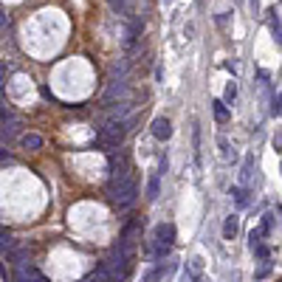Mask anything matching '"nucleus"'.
Instances as JSON below:
<instances>
[{"instance_id": "3", "label": "nucleus", "mask_w": 282, "mask_h": 282, "mask_svg": "<svg viewBox=\"0 0 282 282\" xmlns=\"http://www.w3.org/2000/svg\"><path fill=\"white\" fill-rule=\"evenodd\" d=\"M124 135H127V124H124L122 119H110V122L102 127L99 144H104V147H119V144L124 141Z\"/></svg>"}, {"instance_id": "25", "label": "nucleus", "mask_w": 282, "mask_h": 282, "mask_svg": "<svg viewBox=\"0 0 282 282\" xmlns=\"http://www.w3.org/2000/svg\"><path fill=\"white\" fill-rule=\"evenodd\" d=\"M259 237H262L259 231H251V234H248V243H251V246H257V243H259Z\"/></svg>"}, {"instance_id": "11", "label": "nucleus", "mask_w": 282, "mask_h": 282, "mask_svg": "<svg viewBox=\"0 0 282 282\" xmlns=\"http://www.w3.org/2000/svg\"><path fill=\"white\" fill-rule=\"evenodd\" d=\"M110 3V9L116 14H122V17H130V6H133V0H107Z\"/></svg>"}, {"instance_id": "21", "label": "nucleus", "mask_w": 282, "mask_h": 282, "mask_svg": "<svg viewBox=\"0 0 282 282\" xmlns=\"http://www.w3.org/2000/svg\"><path fill=\"white\" fill-rule=\"evenodd\" d=\"M271 116H280V93H271Z\"/></svg>"}, {"instance_id": "1", "label": "nucleus", "mask_w": 282, "mask_h": 282, "mask_svg": "<svg viewBox=\"0 0 282 282\" xmlns=\"http://www.w3.org/2000/svg\"><path fill=\"white\" fill-rule=\"evenodd\" d=\"M135 195H138V189H135V180L130 175H122V178L110 180V198L119 209H130L135 203Z\"/></svg>"}, {"instance_id": "24", "label": "nucleus", "mask_w": 282, "mask_h": 282, "mask_svg": "<svg viewBox=\"0 0 282 282\" xmlns=\"http://www.w3.org/2000/svg\"><path fill=\"white\" fill-rule=\"evenodd\" d=\"M3 119H11V110L6 107V102H3V96H0V122Z\"/></svg>"}, {"instance_id": "12", "label": "nucleus", "mask_w": 282, "mask_h": 282, "mask_svg": "<svg viewBox=\"0 0 282 282\" xmlns=\"http://www.w3.org/2000/svg\"><path fill=\"white\" fill-rule=\"evenodd\" d=\"M20 144L26 147V150H40V147H43V138H40L37 133H26L20 138Z\"/></svg>"}, {"instance_id": "7", "label": "nucleus", "mask_w": 282, "mask_h": 282, "mask_svg": "<svg viewBox=\"0 0 282 282\" xmlns=\"http://www.w3.org/2000/svg\"><path fill=\"white\" fill-rule=\"evenodd\" d=\"M155 240L158 243H164V246H172V243H175V226L172 223L155 226Z\"/></svg>"}, {"instance_id": "28", "label": "nucleus", "mask_w": 282, "mask_h": 282, "mask_svg": "<svg viewBox=\"0 0 282 282\" xmlns=\"http://www.w3.org/2000/svg\"><path fill=\"white\" fill-rule=\"evenodd\" d=\"M180 282H192V280H189V277H183V280H180Z\"/></svg>"}, {"instance_id": "22", "label": "nucleus", "mask_w": 282, "mask_h": 282, "mask_svg": "<svg viewBox=\"0 0 282 282\" xmlns=\"http://www.w3.org/2000/svg\"><path fill=\"white\" fill-rule=\"evenodd\" d=\"M11 71H14V68H11L9 62H3V59H0V85H3V82H6V77H9Z\"/></svg>"}, {"instance_id": "16", "label": "nucleus", "mask_w": 282, "mask_h": 282, "mask_svg": "<svg viewBox=\"0 0 282 282\" xmlns=\"http://www.w3.org/2000/svg\"><path fill=\"white\" fill-rule=\"evenodd\" d=\"M158 186H161V172H153V175H150V186H147V195H150L153 201L158 198Z\"/></svg>"}, {"instance_id": "17", "label": "nucleus", "mask_w": 282, "mask_h": 282, "mask_svg": "<svg viewBox=\"0 0 282 282\" xmlns=\"http://www.w3.org/2000/svg\"><path fill=\"white\" fill-rule=\"evenodd\" d=\"M251 167H254V158H246V167H243V172H240V180H243V186H248L251 183Z\"/></svg>"}, {"instance_id": "23", "label": "nucleus", "mask_w": 282, "mask_h": 282, "mask_svg": "<svg viewBox=\"0 0 282 282\" xmlns=\"http://www.w3.org/2000/svg\"><path fill=\"white\" fill-rule=\"evenodd\" d=\"M251 251H254V254H257L259 259H265V257H268V248L262 246V243H257V246H251Z\"/></svg>"}, {"instance_id": "20", "label": "nucleus", "mask_w": 282, "mask_h": 282, "mask_svg": "<svg viewBox=\"0 0 282 282\" xmlns=\"http://www.w3.org/2000/svg\"><path fill=\"white\" fill-rule=\"evenodd\" d=\"M271 229H274V214H265V217H262V231H259V234H271Z\"/></svg>"}, {"instance_id": "9", "label": "nucleus", "mask_w": 282, "mask_h": 282, "mask_svg": "<svg viewBox=\"0 0 282 282\" xmlns=\"http://www.w3.org/2000/svg\"><path fill=\"white\" fill-rule=\"evenodd\" d=\"M237 229H240L237 217H234V214H229V217H226V223H223V237H226V240H234V237H237Z\"/></svg>"}, {"instance_id": "4", "label": "nucleus", "mask_w": 282, "mask_h": 282, "mask_svg": "<svg viewBox=\"0 0 282 282\" xmlns=\"http://www.w3.org/2000/svg\"><path fill=\"white\" fill-rule=\"evenodd\" d=\"M127 93H130V88L124 85V79H113L110 85L104 88L102 99H104V104H113V102H124L127 99Z\"/></svg>"}, {"instance_id": "5", "label": "nucleus", "mask_w": 282, "mask_h": 282, "mask_svg": "<svg viewBox=\"0 0 282 282\" xmlns=\"http://www.w3.org/2000/svg\"><path fill=\"white\" fill-rule=\"evenodd\" d=\"M20 130H23V124H20V119H14V116L0 122V138H3L6 144H9V141H14V138L20 135Z\"/></svg>"}, {"instance_id": "10", "label": "nucleus", "mask_w": 282, "mask_h": 282, "mask_svg": "<svg viewBox=\"0 0 282 282\" xmlns=\"http://www.w3.org/2000/svg\"><path fill=\"white\" fill-rule=\"evenodd\" d=\"M169 271H172V265H158V268H153V271L144 277V282H161V280H167Z\"/></svg>"}, {"instance_id": "6", "label": "nucleus", "mask_w": 282, "mask_h": 282, "mask_svg": "<svg viewBox=\"0 0 282 282\" xmlns=\"http://www.w3.org/2000/svg\"><path fill=\"white\" fill-rule=\"evenodd\" d=\"M169 135H172V122H169V119H164V116H158L155 122H153V138L167 141Z\"/></svg>"}, {"instance_id": "2", "label": "nucleus", "mask_w": 282, "mask_h": 282, "mask_svg": "<svg viewBox=\"0 0 282 282\" xmlns=\"http://www.w3.org/2000/svg\"><path fill=\"white\" fill-rule=\"evenodd\" d=\"M127 268H130V251L122 248V246H116V248H113V254L104 259V271L110 274L113 280H119V277L127 274Z\"/></svg>"}, {"instance_id": "27", "label": "nucleus", "mask_w": 282, "mask_h": 282, "mask_svg": "<svg viewBox=\"0 0 282 282\" xmlns=\"http://www.w3.org/2000/svg\"><path fill=\"white\" fill-rule=\"evenodd\" d=\"M6 26V11H3V6H0V28Z\"/></svg>"}, {"instance_id": "8", "label": "nucleus", "mask_w": 282, "mask_h": 282, "mask_svg": "<svg viewBox=\"0 0 282 282\" xmlns=\"http://www.w3.org/2000/svg\"><path fill=\"white\" fill-rule=\"evenodd\" d=\"M212 107H214V119H217V122H220V124L229 122V116H231V113H229V107H226V102H223V99H214V102H212Z\"/></svg>"}, {"instance_id": "18", "label": "nucleus", "mask_w": 282, "mask_h": 282, "mask_svg": "<svg viewBox=\"0 0 282 282\" xmlns=\"http://www.w3.org/2000/svg\"><path fill=\"white\" fill-rule=\"evenodd\" d=\"M14 246V243H11V237H9V231H3V229H0V251H6V254H9V248Z\"/></svg>"}, {"instance_id": "26", "label": "nucleus", "mask_w": 282, "mask_h": 282, "mask_svg": "<svg viewBox=\"0 0 282 282\" xmlns=\"http://www.w3.org/2000/svg\"><path fill=\"white\" fill-rule=\"evenodd\" d=\"M201 268H203L201 259H192V271H195V274H201Z\"/></svg>"}, {"instance_id": "19", "label": "nucleus", "mask_w": 282, "mask_h": 282, "mask_svg": "<svg viewBox=\"0 0 282 282\" xmlns=\"http://www.w3.org/2000/svg\"><path fill=\"white\" fill-rule=\"evenodd\" d=\"M237 99V85L234 82H231V85H229V88H226V93H223V102L226 104H231V102Z\"/></svg>"}, {"instance_id": "13", "label": "nucleus", "mask_w": 282, "mask_h": 282, "mask_svg": "<svg viewBox=\"0 0 282 282\" xmlns=\"http://www.w3.org/2000/svg\"><path fill=\"white\" fill-rule=\"evenodd\" d=\"M229 192H231V198L237 201V206H240V209H246V206H248V192L243 189V186H231Z\"/></svg>"}, {"instance_id": "14", "label": "nucleus", "mask_w": 282, "mask_h": 282, "mask_svg": "<svg viewBox=\"0 0 282 282\" xmlns=\"http://www.w3.org/2000/svg\"><path fill=\"white\" fill-rule=\"evenodd\" d=\"M268 17H271V34H274V40L280 43L282 40V31H280V17H277V9H268Z\"/></svg>"}, {"instance_id": "15", "label": "nucleus", "mask_w": 282, "mask_h": 282, "mask_svg": "<svg viewBox=\"0 0 282 282\" xmlns=\"http://www.w3.org/2000/svg\"><path fill=\"white\" fill-rule=\"evenodd\" d=\"M110 110H113V119H122L124 122V116L130 113V104H127V102H113Z\"/></svg>"}]
</instances>
